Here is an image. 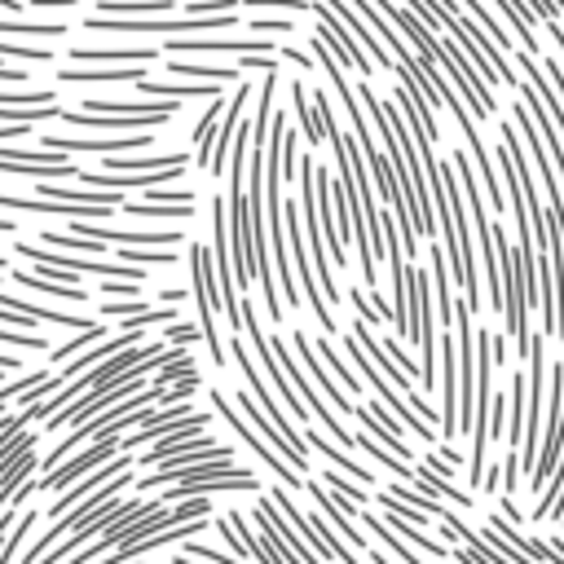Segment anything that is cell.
<instances>
[{"mask_svg":"<svg viewBox=\"0 0 564 564\" xmlns=\"http://www.w3.org/2000/svg\"><path fill=\"white\" fill-rule=\"evenodd\" d=\"M189 269H194V304H198V330L203 344L212 348V366H225V344L216 330V313H220V286H216V269H212V247L194 242L189 247Z\"/></svg>","mask_w":564,"mask_h":564,"instance_id":"cell-1","label":"cell"},{"mask_svg":"<svg viewBox=\"0 0 564 564\" xmlns=\"http://www.w3.org/2000/svg\"><path fill=\"white\" fill-rule=\"evenodd\" d=\"M212 410L225 419V427H234V436H238L247 449H256V458H260V463H264V467L278 476V485H282V489H291V494H295V489H304L300 471H295V467H291V463H286V458H282V454H278V449H273L264 436H256V432H251V423L238 414V405L225 397V388H212Z\"/></svg>","mask_w":564,"mask_h":564,"instance_id":"cell-2","label":"cell"},{"mask_svg":"<svg viewBox=\"0 0 564 564\" xmlns=\"http://www.w3.org/2000/svg\"><path fill=\"white\" fill-rule=\"evenodd\" d=\"M560 449H564V366L551 361V410H546V441L538 445V463L529 471V485L533 494L546 489L555 463H560Z\"/></svg>","mask_w":564,"mask_h":564,"instance_id":"cell-3","label":"cell"},{"mask_svg":"<svg viewBox=\"0 0 564 564\" xmlns=\"http://www.w3.org/2000/svg\"><path fill=\"white\" fill-rule=\"evenodd\" d=\"M278 66V53H238L234 66H212V62H189V57H167V75H194L207 84H238L247 70L264 75Z\"/></svg>","mask_w":564,"mask_h":564,"instance_id":"cell-4","label":"cell"},{"mask_svg":"<svg viewBox=\"0 0 564 564\" xmlns=\"http://www.w3.org/2000/svg\"><path fill=\"white\" fill-rule=\"evenodd\" d=\"M313 13H317V35L326 40L330 57H335L339 66L357 70L361 79H366V75H375V62H370V53H366V48L352 40V31H348V26H344V22H339V18H335V13H330L322 0H313Z\"/></svg>","mask_w":564,"mask_h":564,"instance_id":"cell-5","label":"cell"},{"mask_svg":"<svg viewBox=\"0 0 564 564\" xmlns=\"http://www.w3.org/2000/svg\"><path fill=\"white\" fill-rule=\"evenodd\" d=\"M40 145L48 150H62V154H132V150H150L154 137L141 128V132H119V137H35Z\"/></svg>","mask_w":564,"mask_h":564,"instance_id":"cell-6","label":"cell"},{"mask_svg":"<svg viewBox=\"0 0 564 564\" xmlns=\"http://www.w3.org/2000/svg\"><path fill=\"white\" fill-rule=\"evenodd\" d=\"M119 454V436H93V445L79 454V458H70V463H57L53 471H44V480H40V494H62L66 485H75L79 476H88L97 463H106V458H115Z\"/></svg>","mask_w":564,"mask_h":564,"instance_id":"cell-7","label":"cell"},{"mask_svg":"<svg viewBox=\"0 0 564 564\" xmlns=\"http://www.w3.org/2000/svg\"><path fill=\"white\" fill-rule=\"evenodd\" d=\"M234 405L242 410V419H247L251 427H260V436H264V441H269V445H273V449H278V454H282V458L295 467V471H304V467H308V449L291 445V436H286V432H282V427H278V423H273V419L260 410V401H256V397L234 392Z\"/></svg>","mask_w":564,"mask_h":564,"instance_id":"cell-8","label":"cell"},{"mask_svg":"<svg viewBox=\"0 0 564 564\" xmlns=\"http://www.w3.org/2000/svg\"><path fill=\"white\" fill-rule=\"evenodd\" d=\"M247 101H251V84H238L234 97H229L225 110H220V123H216V137H212V163H207V172H220V167L229 163V145H234V137H238V119H242Z\"/></svg>","mask_w":564,"mask_h":564,"instance_id":"cell-9","label":"cell"},{"mask_svg":"<svg viewBox=\"0 0 564 564\" xmlns=\"http://www.w3.org/2000/svg\"><path fill=\"white\" fill-rule=\"evenodd\" d=\"M159 57H167V53H163V48H154V44H141V48H106V44H79V48H70V66H128V62L145 66V62H159Z\"/></svg>","mask_w":564,"mask_h":564,"instance_id":"cell-10","label":"cell"},{"mask_svg":"<svg viewBox=\"0 0 564 564\" xmlns=\"http://www.w3.org/2000/svg\"><path fill=\"white\" fill-rule=\"evenodd\" d=\"M291 348H295V357L304 361V375H308V379L317 383V392H326V401H330L335 410L352 414V401H348V397H344V392L335 388V375L326 370V361H317V348H313V339H308L304 330H295V335H291Z\"/></svg>","mask_w":564,"mask_h":564,"instance_id":"cell-11","label":"cell"},{"mask_svg":"<svg viewBox=\"0 0 564 564\" xmlns=\"http://www.w3.org/2000/svg\"><path fill=\"white\" fill-rule=\"evenodd\" d=\"M167 57H189V53H278V40H163Z\"/></svg>","mask_w":564,"mask_h":564,"instance_id":"cell-12","label":"cell"},{"mask_svg":"<svg viewBox=\"0 0 564 564\" xmlns=\"http://www.w3.org/2000/svg\"><path fill=\"white\" fill-rule=\"evenodd\" d=\"M212 423V414H203V410H194V414H185V419H176L159 441H154V449L150 454H141L137 463H163L167 454H176V445H185L189 436H203V427Z\"/></svg>","mask_w":564,"mask_h":564,"instance_id":"cell-13","label":"cell"},{"mask_svg":"<svg viewBox=\"0 0 564 564\" xmlns=\"http://www.w3.org/2000/svg\"><path fill=\"white\" fill-rule=\"evenodd\" d=\"M18 286H31V291H40V295H57V300H70V304H84L88 300V286H79V282H48V278H40V273H31V269H13L9 273Z\"/></svg>","mask_w":564,"mask_h":564,"instance_id":"cell-14","label":"cell"},{"mask_svg":"<svg viewBox=\"0 0 564 564\" xmlns=\"http://www.w3.org/2000/svg\"><path fill=\"white\" fill-rule=\"evenodd\" d=\"M304 441H308L317 454H326V463H335L339 471H352V480H357V485H370V480H375V471H370L366 463H352V458H348L344 449H335V445H330V441H326L317 427H304Z\"/></svg>","mask_w":564,"mask_h":564,"instance_id":"cell-15","label":"cell"},{"mask_svg":"<svg viewBox=\"0 0 564 564\" xmlns=\"http://www.w3.org/2000/svg\"><path fill=\"white\" fill-rule=\"evenodd\" d=\"M291 110H295V119H300V128H304V141H308V145L326 141V132H322V123H317V110H313V101H308V88H304L300 79L291 84Z\"/></svg>","mask_w":564,"mask_h":564,"instance_id":"cell-16","label":"cell"},{"mask_svg":"<svg viewBox=\"0 0 564 564\" xmlns=\"http://www.w3.org/2000/svg\"><path fill=\"white\" fill-rule=\"evenodd\" d=\"M198 366H194V352H185L181 344L176 348H167V357L154 366V383L159 388H167V383H176V379H185V375H194Z\"/></svg>","mask_w":564,"mask_h":564,"instance_id":"cell-17","label":"cell"},{"mask_svg":"<svg viewBox=\"0 0 564 564\" xmlns=\"http://www.w3.org/2000/svg\"><path fill=\"white\" fill-rule=\"evenodd\" d=\"M388 529H397L414 551H423V555H432V560H445V555H449V546H445V542H432L419 524H410V520H401V516H392V511H388Z\"/></svg>","mask_w":564,"mask_h":564,"instance_id":"cell-18","label":"cell"},{"mask_svg":"<svg viewBox=\"0 0 564 564\" xmlns=\"http://www.w3.org/2000/svg\"><path fill=\"white\" fill-rule=\"evenodd\" d=\"M70 22H18V18H0V35H31V40H57L66 35Z\"/></svg>","mask_w":564,"mask_h":564,"instance_id":"cell-19","label":"cell"},{"mask_svg":"<svg viewBox=\"0 0 564 564\" xmlns=\"http://www.w3.org/2000/svg\"><path fill=\"white\" fill-rule=\"evenodd\" d=\"M313 348H317V357H322V361H326V370H330V375H335V379H339V383H344V388H348V392H361V379H357V375H352V370H348V366H344V357H339V352H335V344H330V339H326V335H322V339H317V344H313Z\"/></svg>","mask_w":564,"mask_h":564,"instance_id":"cell-20","label":"cell"},{"mask_svg":"<svg viewBox=\"0 0 564 564\" xmlns=\"http://www.w3.org/2000/svg\"><path fill=\"white\" fill-rule=\"evenodd\" d=\"M97 339H106V317H101L97 326H88V330H79V335H75L70 344H57V348H48L53 357H44V361H48V366H57V361H66V357H75V352H84V348H88V344H97Z\"/></svg>","mask_w":564,"mask_h":564,"instance_id":"cell-21","label":"cell"},{"mask_svg":"<svg viewBox=\"0 0 564 564\" xmlns=\"http://www.w3.org/2000/svg\"><path fill=\"white\" fill-rule=\"evenodd\" d=\"M0 57H13V62H53V48H44V44H13V40H0Z\"/></svg>","mask_w":564,"mask_h":564,"instance_id":"cell-22","label":"cell"},{"mask_svg":"<svg viewBox=\"0 0 564 564\" xmlns=\"http://www.w3.org/2000/svg\"><path fill=\"white\" fill-rule=\"evenodd\" d=\"M0 348H18V352H44L48 339L44 335H31V330H4L0 326Z\"/></svg>","mask_w":564,"mask_h":564,"instance_id":"cell-23","label":"cell"},{"mask_svg":"<svg viewBox=\"0 0 564 564\" xmlns=\"http://www.w3.org/2000/svg\"><path fill=\"white\" fill-rule=\"evenodd\" d=\"M194 339H203V330H198V326H185V322H172V326L163 330V344H181V348H189Z\"/></svg>","mask_w":564,"mask_h":564,"instance_id":"cell-24","label":"cell"},{"mask_svg":"<svg viewBox=\"0 0 564 564\" xmlns=\"http://www.w3.org/2000/svg\"><path fill=\"white\" fill-rule=\"evenodd\" d=\"M251 31H256V35H286V31H295V22H291L286 13H282V18H256Z\"/></svg>","mask_w":564,"mask_h":564,"instance_id":"cell-25","label":"cell"},{"mask_svg":"<svg viewBox=\"0 0 564 564\" xmlns=\"http://www.w3.org/2000/svg\"><path fill=\"white\" fill-rule=\"evenodd\" d=\"M185 555H194V560H203V564H242V560H234V555H225V551H216V546H203V542H189Z\"/></svg>","mask_w":564,"mask_h":564,"instance_id":"cell-26","label":"cell"},{"mask_svg":"<svg viewBox=\"0 0 564 564\" xmlns=\"http://www.w3.org/2000/svg\"><path fill=\"white\" fill-rule=\"evenodd\" d=\"M31 79V70H22V66H4L0 62V84H26Z\"/></svg>","mask_w":564,"mask_h":564,"instance_id":"cell-27","label":"cell"},{"mask_svg":"<svg viewBox=\"0 0 564 564\" xmlns=\"http://www.w3.org/2000/svg\"><path fill=\"white\" fill-rule=\"evenodd\" d=\"M70 4H79V0H26V9H70Z\"/></svg>","mask_w":564,"mask_h":564,"instance_id":"cell-28","label":"cell"},{"mask_svg":"<svg viewBox=\"0 0 564 564\" xmlns=\"http://www.w3.org/2000/svg\"><path fill=\"white\" fill-rule=\"evenodd\" d=\"M185 295H189L185 286H163V291H159V300H163V304H181Z\"/></svg>","mask_w":564,"mask_h":564,"instance_id":"cell-29","label":"cell"},{"mask_svg":"<svg viewBox=\"0 0 564 564\" xmlns=\"http://www.w3.org/2000/svg\"><path fill=\"white\" fill-rule=\"evenodd\" d=\"M22 361H26V357H9V352L0 348V370H22Z\"/></svg>","mask_w":564,"mask_h":564,"instance_id":"cell-30","label":"cell"},{"mask_svg":"<svg viewBox=\"0 0 564 564\" xmlns=\"http://www.w3.org/2000/svg\"><path fill=\"white\" fill-rule=\"evenodd\" d=\"M9 524H13V502L0 511V542H4V533H9Z\"/></svg>","mask_w":564,"mask_h":564,"instance_id":"cell-31","label":"cell"},{"mask_svg":"<svg viewBox=\"0 0 564 564\" xmlns=\"http://www.w3.org/2000/svg\"><path fill=\"white\" fill-rule=\"evenodd\" d=\"M0 9L4 13H18V9H26V0H0Z\"/></svg>","mask_w":564,"mask_h":564,"instance_id":"cell-32","label":"cell"},{"mask_svg":"<svg viewBox=\"0 0 564 564\" xmlns=\"http://www.w3.org/2000/svg\"><path fill=\"white\" fill-rule=\"evenodd\" d=\"M546 542H551V546H555V551H560V555H564V538H560V533H551V538H546Z\"/></svg>","mask_w":564,"mask_h":564,"instance_id":"cell-33","label":"cell"},{"mask_svg":"<svg viewBox=\"0 0 564 564\" xmlns=\"http://www.w3.org/2000/svg\"><path fill=\"white\" fill-rule=\"evenodd\" d=\"M555 516H560V520H564V498H560V507H555Z\"/></svg>","mask_w":564,"mask_h":564,"instance_id":"cell-34","label":"cell"}]
</instances>
